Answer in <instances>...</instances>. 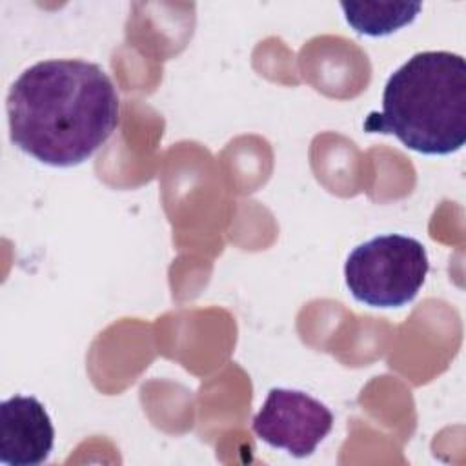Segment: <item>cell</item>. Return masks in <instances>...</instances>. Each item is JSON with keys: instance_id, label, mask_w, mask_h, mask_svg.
<instances>
[{"instance_id": "obj_1", "label": "cell", "mask_w": 466, "mask_h": 466, "mask_svg": "<svg viewBox=\"0 0 466 466\" xmlns=\"http://www.w3.org/2000/svg\"><path fill=\"white\" fill-rule=\"evenodd\" d=\"M111 76L95 62L49 58L25 67L7 93L11 142L42 164L87 160L118 126Z\"/></svg>"}, {"instance_id": "obj_2", "label": "cell", "mask_w": 466, "mask_h": 466, "mask_svg": "<svg viewBox=\"0 0 466 466\" xmlns=\"http://www.w3.org/2000/svg\"><path fill=\"white\" fill-rule=\"evenodd\" d=\"M370 133L395 135L408 149L450 155L466 142V62L451 51H420L395 69L380 113L364 120Z\"/></svg>"}, {"instance_id": "obj_3", "label": "cell", "mask_w": 466, "mask_h": 466, "mask_svg": "<svg viewBox=\"0 0 466 466\" xmlns=\"http://www.w3.org/2000/svg\"><path fill=\"white\" fill-rule=\"evenodd\" d=\"M428 269L430 260L422 242L388 233L353 248L344 264V280L359 302L399 308L417 297Z\"/></svg>"}, {"instance_id": "obj_4", "label": "cell", "mask_w": 466, "mask_h": 466, "mask_svg": "<svg viewBox=\"0 0 466 466\" xmlns=\"http://www.w3.org/2000/svg\"><path fill=\"white\" fill-rule=\"evenodd\" d=\"M253 433L297 459L311 455L333 428L331 410L300 390L271 388L251 420Z\"/></svg>"}, {"instance_id": "obj_5", "label": "cell", "mask_w": 466, "mask_h": 466, "mask_svg": "<svg viewBox=\"0 0 466 466\" xmlns=\"http://www.w3.org/2000/svg\"><path fill=\"white\" fill-rule=\"evenodd\" d=\"M55 444L53 420L31 395H13L0 406V462L36 466L47 461Z\"/></svg>"}, {"instance_id": "obj_6", "label": "cell", "mask_w": 466, "mask_h": 466, "mask_svg": "<svg viewBox=\"0 0 466 466\" xmlns=\"http://www.w3.org/2000/svg\"><path fill=\"white\" fill-rule=\"evenodd\" d=\"M346 22L360 35L382 36L390 35L402 25L410 24L419 11L420 4H340Z\"/></svg>"}]
</instances>
